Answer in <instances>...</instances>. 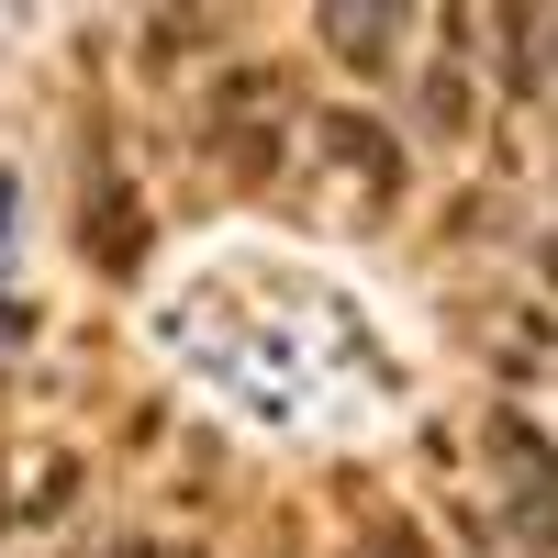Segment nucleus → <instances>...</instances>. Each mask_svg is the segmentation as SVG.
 Listing matches in <instances>:
<instances>
[{"mask_svg": "<svg viewBox=\"0 0 558 558\" xmlns=\"http://www.w3.org/2000/svg\"><path fill=\"white\" fill-rule=\"evenodd\" d=\"M380 34H402V12H324V45H336V57H357V68H380V57H391Z\"/></svg>", "mask_w": 558, "mask_h": 558, "instance_id": "obj_1", "label": "nucleus"}, {"mask_svg": "<svg viewBox=\"0 0 558 558\" xmlns=\"http://www.w3.org/2000/svg\"><path fill=\"white\" fill-rule=\"evenodd\" d=\"M324 146H336V157H357L368 179H391V146H380V123H357V112H347V123H324Z\"/></svg>", "mask_w": 558, "mask_h": 558, "instance_id": "obj_2", "label": "nucleus"}]
</instances>
